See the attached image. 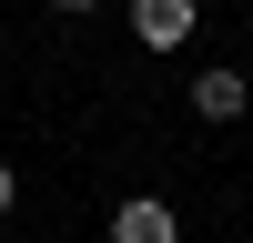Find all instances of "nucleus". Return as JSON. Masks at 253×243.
<instances>
[{"label": "nucleus", "instance_id": "nucleus-2", "mask_svg": "<svg viewBox=\"0 0 253 243\" xmlns=\"http://www.w3.org/2000/svg\"><path fill=\"white\" fill-rule=\"evenodd\" d=\"M112 243H182V223H172L162 193H132V202L112 213Z\"/></svg>", "mask_w": 253, "mask_h": 243}, {"label": "nucleus", "instance_id": "nucleus-3", "mask_svg": "<svg viewBox=\"0 0 253 243\" xmlns=\"http://www.w3.org/2000/svg\"><path fill=\"white\" fill-rule=\"evenodd\" d=\"M243 101H253V81L233 71V61H213V71H193V112H203V122H243Z\"/></svg>", "mask_w": 253, "mask_h": 243}, {"label": "nucleus", "instance_id": "nucleus-5", "mask_svg": "<svg viewBox=\"0 0 253 243\" xmlns=\"http://www.w3.org/2000/svg\"><path fill=\"white\" fill-rule=\"evenodd\" d=\"M51 10H101V0H51Z\"/></svg>", "mask_w": 253, "mask_h": 243}, {"label": "nucleus", "instance_id": "nucleus-1", "mask_svg": "<svg viewBox=\"0 0 253 243\" xmlns=\"http://www.w3.org/2000/svg\"><path fill=\"white\" fill-rule=\"evenodd\" d=\"M193 20H203V0H132V40L142 51H182Z\"/></svg>", "mask_w": 253, "mask_h": 243}, {"label": "nucleus", "instance_id": "nucleus-4", "mask_svg": "<svg viewBox=\"0 0 253 243\" xmlns=\"http://www.w3.org/2000/svg\"><path fill=\"white\" fill-rule=\"evenodd\" d=\"M10 193H20V182H10V162H0V223H10Z\"/></svg>", "mask_w": 253, "mask_h": 243}]
</instances>
